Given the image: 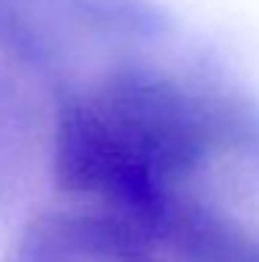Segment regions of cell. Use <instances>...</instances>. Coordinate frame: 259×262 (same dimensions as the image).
<instances>
[{
	"label": "cell",
	"instance_id": "cell-1",
	"mask_svg": "<svg viewBox=\"0 0 259 262\" xmlns=\"http://www.w3.org/2000/svg\"><path fill=\"white\" fill-rule=\"evenodd\" d=\"M18 262H79V259L61 238L58 220L46 216L25 235L21 250H18Z\"/></svg>",
	"mask_w": 259,
	"mask_h": 262
}]
</instances>
